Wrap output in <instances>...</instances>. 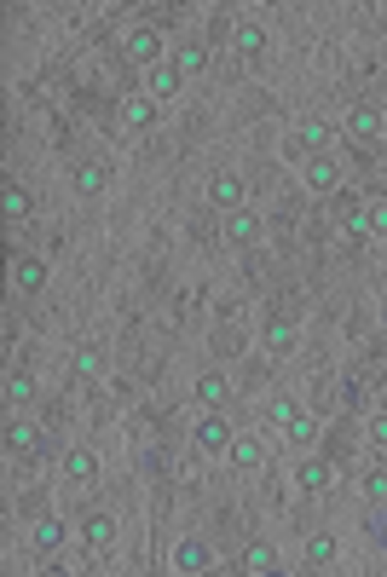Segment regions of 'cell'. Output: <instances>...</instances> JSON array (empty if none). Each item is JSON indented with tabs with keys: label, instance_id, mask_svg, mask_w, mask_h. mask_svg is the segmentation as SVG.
Wrapping results in <instances>:
<instances>
[{
	"label": "cell",
	"instance_id": "6da1fadb",
	"mask_svg": "<svg viewBox=\"0 0 387 577\" xmlns=\"http://www.w3.org/2000/svg\"><path fill=\"white\" fill-rule=\"evenodd\" d=\"M324 144H330V128H324V121H295L289 139H284V151L307 162V156H324Z\"/></svg>",
	"mask_w": 387,
	"mask_h": 577
},
{
	"label": "cell",
	"instance_id": "7a4b0ae2",
	"mask_svg": "<svg viewBox=\"0 0 387 577\" xmlns=\"http://www.w3.org/2000/svg\"><path fill=\"white\" fill-rule=\"evenodd\" d=\"M191 439H197V450H202V457H214V450L226 457V445H232L237 433H232V422H226L220 410H209V416L197 422V433H191Z\"/></svg>",
	"mask_w": 387,
	"mask_h": 577
},
{
	"label": "cell",
	"instance_id": "3957f363",
	"mask_svg": "<svg viewBox=\"0 0 387 577\" xmlns=\"http://www.w3.org/2000/svg\"><path fill=\"white\" fill-rule=\"evenodd\" d=\"M122 53H128V64H139V70L168 64V53H162V41H156V29H133L128 41H122Z\"/></svg>",
	"mask_w": 387,
	"mask_h": 577
},
{
	"label": "cell",
	"instance_id": "277c9868",
	"mask_svg": "<svg viewBox=\"0 0 387 577\" xmlns=\"http://www.w3.org/2000/svg\"><path fill=\"white\" fill-rule=\"evenodd\" d=\"M226 462H232L237 474H260L266 468V445H260L255 433H237L232 445H226Z\"/></svg>",
	"mask_w": 387,
	"mask_h": 577
},
{
	"label": "cell",
	"instance_id": "5b68a950",
	"mask_svg": "<svg viewBox=\"0 0 387 577\" xmlns=\"http://www.w3.org/2000/svg\"><path fill=\"white\" fill-rule=\"evenodd\" d=\"M179 87H185V76L174 70V58H168V64H156V70H144V93H151L156 104H162V98H174Z\"/></svg>",
	"mask_w": 387,
	"mask_h": 577
},
{
	"label": "cell",
	"instance_id": "8992f818",
	"mask_svg": "<svg viewBox=\"0 0 387 577\" xmlns=\"http://www.w3.org/2000/svg\"><path fill=\"white\" fill-rule=\"evenodd\" d=\"M243 179H237V174H214V185H209V202L214 208H226V214H237V208H243Z\"/></svg>",
	"mask_w": 387,
	"mask_h": 577
},
{
	"label": "cell",
	"instance_id": "52a82bcc",
	"mask_svg": "<svg viewBox=\"0 0 387 577\" xmlns=\"http://www.w3.org/2000/svg\"><path fill=\"white\" fill-rule=\"evenodd\" d=\"M209 566H214V555H209L202 537H185V543L174 548V572H209Z\"/></svg>",
	"mask_w": 387,
	"mask_h": 577
},
{
	"label": "cell",
	"instance_id": "ba28073f",
	"mask_svg": "<svg viewBox=\"0 0 387 577\" xmlns=\"http://www.w3.org/2000/svg\"><path fill=\"white\" fill-rule=\"evenodd\" d=\"M330 480H335V468H330L324 457H307V462L295 468V485H301V490H330Z\"/></svg>",
	"mask_w": 387,
	"mask_h": 577
},
{
	"label": "cell",
	"instance_id": "9c48e42d",
	"mask_svg": "<svg viewBox=\"0 0 387 577\" xmlns=\"http://www.w3.org/2000/svg\"><path fill=\"white\" fill-rule=\"evenodd\" d=\"M347 133H353V139H376L382 133V110L376 104H353L347 110Z\"/></svg>",
	"mask_w": 387,
	"mask_h": 577
},
{
	"label": "cell",
	"instance_id": "30bf717a",
	"mask_svg": "<svg viewBox=\"0 0 387 577\" xmlns=\"http://www.w3.org/2000/svg\"><path fill=\"white\" fill-rule=\"evenodd\" d=\"M307 185H312V191H335V185H342V168H335V156H307Z\"/></svg>",
	"mask_w": 387,
	"mask_h": 577
},
{
	"label": "cell",
	"instance_id": "8fae6325",
	"mask_svg": "<svg viewBox=\"0 0 387 577\" xmlns=\"http://www.w3.org/2000/svg\"><path fill=\"white\" fill-rule=\"evenodd\" d=\"M81 543L87 548H111L116 543V520L111 514H87V520H81Z\"/></svg>",
	"mask_w": 387,
	"mask_h": 577
},
{
	"label": "cell",
	"instance_id": "7c38bea8",
	"mask_svg": "<svg viewBox=\"0 0 387 577\" xmlns=\"http://www.w3.org/2000/svg\"><path fill=\"white\" fill-rule=\"evenodd\" d=\"M12 284L18 289H46V260H35V254H18V266H12Z\"/></svg>",
	"mask_w": 387,
	"mask_h": 577
},
{
	"label": "cell",
	"instance_id": "4fadbf2b",
	"mask_svg": "<svg viewBox=\"0 0 387 577\" xmlns=\"http://www.w3.org/2000/svg\"><path fill=\"white\" fill-rule=\"evenodd\" d=\"M226 399H232V382H226L220 370H209V375L197 382V404H202V410H220Z\"/></svg>",
	"mask_w": 387,
	"mask_h": 577
},
{
	"label": "cell",
	"instance_id": "5bb4252c",
	"mask_svg": "<svg viewBox=\"0 0 387 577\" xmlns=\"http://www.w3.org/2000/svg\"><path fill=\"white\" fill-rule=\"evenodd\" d=\"M104 185H111V168L104 162H81L76 168V196H104Z\"/></svg>",
	"mask_w": 387,
	"mask_h": 577
},
{
	"label": "cell",
	"instance_id": "9a60e30c",
	"mask_svg": "<svg viewBox=\"0 0 387 577\" xmlns=\"http://www.w3.org/2000/svg\"><path fill=\"white\" fill-rule=\"evenodd\" d=\"M295 341H301V329L289 324V317H272V324H266V352L284 359V352H295Z\"/></svg>",
	"mask_w": 387,
	"mask_h": 577
},
{
	"label": "cell",
	"instance_id": "2e32d148",
	"mask_svg": "<svg viewBox=\"0 0 387 577\" xmlns=\"http://www.w3.org/2000/svg\"><path fill=\"white\" fill-rule=\"evenodd\" d=\"M122 121H128V128H151V121H156V98L151 93L122 98Z\"/></svg>",
	"mask_w": 387,
	"mask_h": 577
},
{
	"label": "cell",
	"instance_id": "e0dca14e",
	"mask_svg": "<svg viewBox=\"0 0 387 577\" xmlns=\"http://www.w3.org/2000/svg\"><path fill=\"white\" fill-rule=\"evenodd\" d=\"M260 237V219L249 214V208H237V214H226V243H255Z\"/></svg>",
	"mask_w": 387,
	"mask_h": 577
},
{
	"label": "cell",
	"instance_id": "ac0fdd59",
	"mask_svg": "<svg viewBox=\"0 0 387 577\" xmlns=\"http://www.w3.org/2000/svg\"><path fill=\"white\" fill-rule=\"evenodd\" d=\"M284 439H289V445H295V450H312V445H318V422H312V416H307V410H301V416H295V422H289V427H284Z\"/></svg>",
	"mask_w": 387,
	"mask_h": 577
},
{
	"label": "cell",
	"instance_id": "d6986e66",
	"mask_svg": "<svg viewBox=\"0 0 387 577\" xmlns=\"http://www.w3.org/2000/svg\"><path fill=\"white\" fill-rule=\"evenodd\" d=\"M232 41H237V53H243V58H260L266 53V29H260V23H237Z\"/></svg>",
	"mask_w": 387,
	"mask_h": 577
},
{
	"label": "cell",
	"instance_id": "ffe728a7",
	"mask_svg": "<svg viewBox=\"0 0 387 577\" xmlns=\"http://www.w3.org/2000/svg\"><path fill=\"white\" fill-rule=\"evenodd\" d=\"M0 208H6V219H23L29 214V191H23L18 179H6V185H0Z\"/></svg>",
	"mask_w": 387,
	"mask_h": 577
},
{
	"label": "cell",
	"instance_id": "44dd1931",
	"mask_svg": "<svg viewBox=\"0 0 387 577\" xmlns=\"http://www.w3.org/2000/svg\"><path fill=\"white\" fill-rule=\"evenodd\" d=\"M29 399H35V375L29 370H12L6 375V404L18 410V404H29Z\"/></svg>",
	"mask_w": 387,
	"mask_h": 577
},
{
	"label": "cell",
	"instance_id": "7402d4cb",
	"mask_svg": "<svg viewBox=\"0 0 387 577\" xmlns=\"http://www.w3.org/2000/svg\"><path fill=\"white\" fill-rule=\"evenodd\" d=\"M64 474H70V480H81V485H87L93 474H99V457H93V450H70V457H64Z\"/></svg>",
	"mask_w": 387,
	"mask_h": 577
},
{
	"label": "cell",
	"instance_id": "603a6c76",
	"mask_svg": "<svg viewBox=\"0 0 387 577\" xmlns=\"http://www.w3.org/2000/svg\"><path fill=\"white\" fill-rule=\"evenodd\" d=\"M202 64H209V53H202V41H185V46H179V53H174V70H179V76H197Z\"/></svg>",
	"mask_w": 387,
	"mask_h": 577
},
{
	"label": "cell",
	"instance_id": "cb8c5ba5",
	"mask_svg": "<svg viewBox=\"0 0 387 577\" xmlns=\"http://www.w3.org/2000/svg\"><path fill=\"white\" fill-rule=\"evenodd\" d=\"M243 566L249 572H277V548L272 543H249L243 548Z\"/></svg>",
	"mask_w": 387,
	"mask_h": 577
},
{
	"label": "cell",
	"instance_id": "d4e9b609",
	"mask_svg": "<svg viewBox=\"0 0 387 577\" xmlns=\"http://www.w3.org/2000/svg\"><path fill=\"white\" fill-rule=\"evenodd\" d=\"M58 543H64V520H53V514L35 520V548H58Z\"/></svg>",
	"mask_w": 387,
	"mask_h": 577
},
{
	"label": "cell",
	"instance_id": "484cf974",
	"mask_svg": "<svg viewBox=\"0 0 387 577\" xmlns=\"http://www.w3.org/2000/svg\"><path fill=\"white\" fill-rule=\"evenodd\" d=\"M6 450H12V457H29V450H35V427L12 422V427H6Z\"/></svg>",
	"mask_w": 387,
	"mask_h": 577
},
{
	"label": "cell",
	"instance_id": "4316f807",
	"mask_svg": "<svg viewBox=\"0 0 387 577\" xmlns=\"http://www.w3.org/2000/svg\"><path fill=\"white\" fill-rule=\"evenodd\" d=\"M307 560H312V566H330V560H335V537L330 532L307 537Z\"/></svg>",
	"mask_w": 387,
	"mask_h": 577
},
{
	"label": "cell",
	"instance_id": "83f0119b",
	"mask_svg": "<svg viewBox=\"0 0 387 577\" xmlns=\"http://www.w3.org/2000/svg\"><path fill=\"white\" fill-rule=\"evenodd\" d=\"M76 375H104V352L99 347H81L76 352Z\"/></svg>",
	"mask_w": 387,
	"mask_h": 577
},
{
	"label": "cell",
	"instance_id": "f1b7e54d",
	"mask_svg": "<svg viewBox=\"0 0 387 577\" xmlns=\"http://www.w3.org/2000/svg\"><path fill=\"white\" fill-rule=\"evenodd\" d=\"M365 214H370V237H382V243H387V196H382V202H370Z\"/></svg>",
	"mask_w": 387,
	"mask_h": 577
},
{
	"label": "cell",
	"instance_id": "f546056e",
	"mask_svg": "<svg viewBox=\"0 0 387 577\" xmlns=\"http://www.w3.org/2000/svg\"><path fill=\"white\" fill-rule=\"evenodd\" d=\"M347 237H353V243L370 237V214H365V208H353V214H347Z\"/></svg>",
	"mask_w": 387,
	"mask_h": 577
},
{
	"label": "cell",
	"instance_id": "4dcf8cb0",
	"mask_svg": "<svg viewBox=\"0 0 387 577\" xmlns=\"http://www.w3.org/2000/svg\"><path fill=\"white\" fill-rule=\"evenodd\" d=\"M295 416H301V404H295V399H272V422H277V427H289Z\"/></svg>",
	"mask_w": 387,
	"mask_h": 577
},
{
	"label": "cell",
	"instance_id": "1f68e13d",
	"mask_svg": "<svg viewBox=\"0 0 387 577\" xmlns=\"http://www.w3.org/2000/svg\"><path fill=\"white\" fill-rule=\"evenodd\" d=\"M365 497H370V502H382V497H387V474H382V468H370V474H365Z\"/></svg>",
	"mask_w": 387,
	"mask_h": 577
},
{
	"label": "cell",
	"instance_id": "d6a6232c",
	"mask_svg": "<svg viewBox=\"0 0 387 577\" xmlns=\"http://www.w3.org/2000/svg\"><path fill=\"white\" fill-rule=\"evenodd\" d=\"M370 439H376V445H387V410L370 416Z\"/></svg>",
	"mask_w": 387,
	"mask_h": 577
},
{
	"label": "cell",
	"instance_id": "836d02e7",
	"mask_svg": "<svg viewBox=\"0 0 387 577\" xmlns=\"http://www.w3.org/2000/svg\"><path fill=\"white\" fill-rule=\"evenodd\" d=\"M382 133H387V110H382Z\"/></svg>",
	"mask_w": 387,
	"mask_h": 577
}]
</instances>
